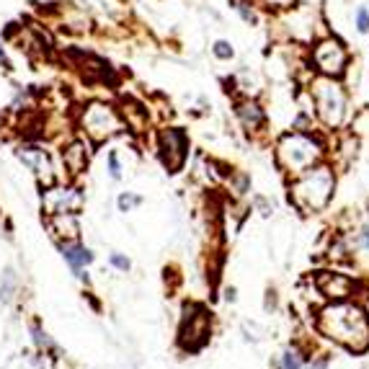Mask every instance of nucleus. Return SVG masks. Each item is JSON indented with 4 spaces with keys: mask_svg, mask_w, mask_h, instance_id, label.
<instances>
[{
    "mask_svg": "<svg viewBox=\"0 0 369 369\" xmlns=\"http://www.w3.org/2000/svg\"><path fill=\"white\" fill-rule=\"evenodd\" d=\"M31 6L39 8V11H60V6L65 0H29Z\"/></svg>",
    "mask_w": 369,
    "mask_h": 369,
    "instance_id": "bb28decb",
    "label": "nucleus"
},
{
    "mask_svg": "<svg viewBox=\"0 0 369 369\" xmlns=\"http://www.w3.org/2000/svg\"><path fill=\"white\" fill-rule=\"evenodd\" d=\"M155 145H158L160 163L166 166L168 174L183 171V166H186L188 160V150H191V140H188L186 129L176 127V124H163V127L158 129Z\"/></svg>",
    "mask_w": 369,
    "mask_h": 369,
    "instance_id": "6e6552de",
    "label": "nucleus"
},
{
    "mask_svg": "<svg viewBox=\"0 0 369 369\" xmlns=\"http://www.w3.org/2000/svg\"><path fill=\"white\" fill-rule=\"evenodd\" d=\"M60 250L62 256H65V261H68L73 269H83V266H88L93 261V253L85 246H80L78 241L73 243H60Z\"/></svg>",
    "mask_w": 369,
    "mask_h": 369,
    "instance_id": "f3484780",
    "label": "nucleus"
},
{
    "mask_svg": "<svg viewBox=\"0 0 369 369\" xmlns=\"http://www.w3.org/2000/svg\"><path fill=\"white\" fill-rule=\"evenodd\" d=\"M13 292H16V274H13V269H6V274H3V282H0V300L11 302Z\"/></svg>",
    "mask_w": 369,
    "mask_h": 369,
    "instance_id": "5701e85b",
    "label": "nucleus"
},
{
    "mask_svg": "<svg viewBox=\"0 0 369 369\" xmlns=\"http://www.w3.org/2000/svg\"><path fill=\"white\" fill-rule=\"evenodd\" d=\"M42 210L44 214H65V212H80L83 210V191L78 186H62V183H52L42 191Z\"/></svg>",
    "mask_w": 369,
    "mask_h": 369,
    "instance_id": "9b49d317",
    "label": "nucleus"
},
{
    "mask_svg": "<svg viewBox=\"0 0 369 369\" xmlns=\"http://www.w3.org/2000/svg\"><path fill=\"white\" fill-rule=\"evenodd\" d=\"M227 183H230V188H233L235 196H243V194H248L250 191V176L246 174V171H230Z\"/></svg>",
    "mask_w": 369,
    "mask_h": 369,
    "instance_id": "412c9836",
    "label": "nucleus"
},
{
    "mask_svg": "<svg viewBox=\"0 0 369 369\" xmlns=\"http://www.w3.org/2000/svg\"><path fill=\"white\" fill-rule=\"evenodd\" d=\"M349 65H351V52L344 44V39L325 31L323 37H317L313 44L308 47V68L315 75H328V78H344Z\"/></svg>",
    "mask_w": 369,
    "mask_h": 369,
    "instance_id": "423d86ee",
    "label": "nucleus"
},
{
    "mask_svg": "<svg viewBox=\"0 0 369 369\" xmlns=\"http://www.w3.org/2000/svg\"><path fill=\"white\" fill-rule=\"evenodd\" d=\"M210 52H212V57L219 62H233L235 60V44L233 42H227V39H214L210 47Z\"/></svg>",
    "mask_w": 369,
    "mask_h": 369,
    "instance_id": "aec40b11",
    "label": "nucleus"
},
{
    "mask_svg": "<svg viewBox=\"0 0 369 369\" xmlns=\"http://www.w3.org/2000/svg\"><path fill=\"white\" fill-rule=\"evenodd\" d=\"M305 85H308L310 96H313L315 119L320 124V129L339 132V129L346 127L349 114H351V98H349V85L344 83V78H328L310 73Z\"/></svg>",
    "mask_w": 369,
    "mask_h": 369,
    "instance_id": "7ed1b4c3",
    "label": "nucleus"
},
{
    "mask_svg": "<svg viewBox=\"0 0 369 369\" xmlns=\"http://www.w3.org/2000/svg\"><path fill=\"white\" fill-rule=\"evenodd\" d=\"M16 158L21 160L23 166L37 176V183L42 188L52 186V183H57V179H60V168L54 163L52 152L47 150L44 145H39L37 140H23V143L16 147Z\"/></svg>",
    "mask_w": 369,
    "mask_h": 369,
    "instance_id": "1a4fd4ad",
    "label": "nucleus"
},
{
    "mask_svg": "<svg viewBox=\"0 0 369 369\" xmlns=\"http://www.w3.org/2000/svg\"><path fill=\"white\" fill-rule=\"evenodd\" d=\"M333 194H336V171L325 160L302 171L300 176H292L289 181V202L302 214L323 212L331 204Z\"/></svg>",
    "mask_w": 369,
    "mask_h": 369,
    "instance_id": "20e7f679",
    "label": "nucleus"
},
{
    "mask_svg": "<svg viewBox=\"0 0 369 369\" xmlns=\"http://www.w3.org/2000/svg\"><path fill=\"white\" fill-rule=\"evenodd\" d=\"M60 158H62V168L68 171L70 179L80 176L88 168V160H91V143L85 137H73L68 143L62 145L60 150Z\"/></svg>",
    "mask_w": 369,
    "mask_h": 369,
    "instance_id": "ddd939ff",
    "label": "nucleus"
},
{
    "mask_svg": "<svg viewBox=\"0 0 369 369\" xmlns=\"http://www.w3.org/2000/svg\"><path fill=\"white\" fill-rule=\"evenodd\" d=\"M317 289L325 294V297H331V300H346L354 284H351V279H346L344 274H331V272H323L317 277Z\"/></svg>",
    "mask_w": 369,
    "mask_h": 369,
    "instance_id": "dca6fc26",
    "label": "nucleus"
},
{
    "mask_svg": "<svg viewBox=\"0 0 369 369\" xmlns=\"http://www.w3.org/2000/svg\"><path fill=\"white\" fill-rule=\"evenodd\" d=\"M367 320H369V302H367Z\"/></svg>",
    "mask_w": 369,
    "mask_h": 369,
    "instance_id": "2f4dec72",
    "label": "nucleus"
},
{
    "mask_svg": "<svg viewBox=\"0 0 369 369\" xmlns=\"http://www.w3.org/2000/svg\"><path fill=\"white\" fill-rule=\"evenodd\" d=\"M341 150H336L333 155L341 160V163H349L351 158H356V150H359V137L354 132H346V135H341Z\"/></svg>",
    "mask_w": 369,
    "mask_h": 369,
    "instance_id": "6ab92c4d",
    "label": "nucleus"
},
{
    "mask_svg": "<svg viewBox=\"0 0 369 369\" xmlns=\"http://www.w3.org/2000/svg\"><path fill=\"white\" fill-rule=\"evenodd\" d=\"M310 369H328V362H325V359H317V362L310 364Z\"/></svg>",
    "mask_w": 369,
    "mask_h": 369,
    "instance_id": "7c9ffc66",
    "label": "nucleus"
},
{
    "mask_svg": "<svg viewBox=\"0 0 369 369\" xmlns=\"http://www.w3.org/2000/svg\"><path fill=\"white\" fill-rule=\"evenodd\" d=\"M0 68L6 70V73L13 70V65H11V60H8V52H6V47H3V42H0Z\"/></svg>",
    "mask_w": 369,
    "mask_h": 369,
    "instance_id": "cd10ccee",
    "label": "nucleus"
},
{
    "mask_svg": "<svg viewBox=\"0 0 369 369\" xmlns=\"http://www.w3.org/2000/svg\"><path fill=\"white\" fill-rule=\"evenodd\" d=\"M279 26L284 29V37L297 47L308 49L317 37H323L325 31H320V26H325V21L320 18L317 8H313L310 3H289V6L279 8Z\"/></svg>",
    "mask_w": 369,
    "mask_h": 369,
    "instance_id": "0eeeda50",
    "label": "nucleus"
},
{
    "mask_svg": "<svg viewBox=\"0 0 369 369\" xmlns=\"http://www.w3.org/2000/svg\"><path fill=\"white\" fill-rule=\"evenodd\" d=\"M359 246H362L364 250H369V227H362V230H359Z\"/></svg>",
    "mask_w": 369,
    "mask_h": 369,
    "instance_id": "c756f323",
    "label": "nucleus"
},
{
    "mask_svg": "<svg viewBox=\"0 0 369 369\" xmlns=\"http://www.w3.org/2000/svg\"><path fill=\"white\" fill-rule=\"evenodd\" d=\"M116 106H119V114L121 119H124V127L137 132V135H143L145 129H147V124H150V106L132 96H124Z\"/></svg>",
    "mask_w": 369,
    "mask_h": 369,
    "instance_id": "4468645a",
    "label": "nucleus"
},
{
    "mask_svg": "<svg viewBox=\"0 0 369 369\" xmlns=\"http://www.w3.org/2000/svg\"><path fill=\"white\" fill-rule=\"evenodd\" d=\"M328 158V143L323 132H300L286 129L274 143V163L284 176H300L302 171L317 166Z\"/></svg>",
    "mask_w": 369,
    "mask_h": 369,
    "instance_id": "f257e3e1",
    "label": "nucleus"
},
{
    "mask_svg": "<svg viewBox=\"0 0 369 369\" xmlns=\"http://www.w3.org/2000/svg\"><path fill=\"white\" fill-rule=\"evenodd\" d=\"M317 328L331 341L346 346L349 351L362 354L369 349V320L364 310L351 302H336L320 310Z\"/></svg>",
    "mask_w": 369,
    "mask_h": 369,
    "instance_id": "f03ea898",
    "label": "nucleus"
},
{
    "mask_svg": "<svg viewBox=\"0 0 369 369\" xmlns=\"http://www.w3.org/2000/svg\"><path fill=\"white\" fill-rule=\"evenodd\" d=\"M351 23L359 34H369V6H356L351 13Z\"/></svg>",
    "mask_w": 369,
    "mask_h": 369,
    "instance_id": "4be33fe9",
    "label": "nucleus"
},
{
    "mask_svg": "<svg viewBox=\"0 0 369 369\" xmlns=\"http://www.w3.org/2000/svg\"><path fill=\"white\" fill-rule=\"evenodd\" d=\"M106 168H109V176L114 181L121 179V160H119V150H109L106 152Z\"/></svg>",
    "mask_w": 369,
    "mask_h": 369,
    "instance_id": "393cba45",
    "label": "nucleus"
},
{
    "mask_svg": "<svg viewBox=\"0 0 369 369\" xmlns=\"http://www.w3.org/2000/svg\"><path fill=\"white\" fill-rule=\"evenodd\" d=\"M233 114L241 129L250 137L266 135L269 127V111L258 96H233Z\"/></svg>",
    "mask_w": 369,
    "mask_h": 369,
    "instance_id": "9d476101",
    "label": "nucleus"
},
{
    "mask_svg": "<svg viewBox=\"0 0 369 369\" xmlns=\"http://www.w3.org/2000/svg\"><path fill=\"white\" fill-rule=\"evenodd\" d=\"M302 367V356L297 354V351H284V356H282V369H300Z\"/></svg>",
    "mask_w": 369,
    "mask_h": 369,
    "instance_id": "a878e982",
    "label": "nucleus"
},
{
    "mask_svg": "<svg viewBox=\"0 0 369 369\" xmlns=\"http://www.w3.org/2000/svg\"><path fill=\"white\" fill-rule=\"evenodd\" d=\"M207 339H210V315L202 308H188L181 325V346L196 351L207 344Z\"/></svg>",
    "mask_w": 369,
    "mask_h": 369,
    "instance_id": "f8f14e48",
    "label": "nucleus"
},
{
    "mask_svg": "<svg viewBox=\"0 0 369 369\" xmlns=\"http://www.w3.org/2000/svg\"><path fill=\"white\" fill-rule=\"evenodd\" d=\"M75 127L91 145L109 143V140L127 132L119 106L111 104V101H104V98H91L78 109Z\"/></svg>",
    "mask_w": 369,
    "mask_h": 369,
    "instance_id": "39448f33",
    "label": "nucleus"
},
{
    "mask_svg": "<svg viewBox=\"0 0 369 369\" xmlns=\"http://www.w3.org/2000/svg\"><path fill=\"white\" fill-rule=\"evenodd\" d=\"M116 204H119V212H132L143 204V196L135 194V191H124V194H119Z\"/></svg>",
    "mask_w": 369,
    "mask_h": 369,
    "instance_id": "b1692460",
    "label": "nucleus"
},
{
    "mask_svg": "<svg viewBox=\"0 0 369 369\" xmlns=\"http://www.w3.org/2000/svg\"><path fill=\"white\" fill-rule=\"evenodd\" d=\"M367 217H369V202H367Z\"/></svg>",
    "mask_w": 369,
    "mask_h": 369,
    "instance_id": "473e14b6",
    "label": "nucleus"
},
{
    "mask_svg": "<svg viewBox=\"0 0 369 369\" xmlns=\"http://www.w3.org/2000/svg\"><path fill=\"white\" fill-rule=\"evenodd\" d=\"M227 3H230V8L238 13V18L243 23H248L253 29L261 26V6H256L253 0H227Z\"/></svg>",
    "mask_w": 369,
    "mask_h": 369,
    "instance_id": "a211bd4d",
    "label": "nucleus"
},
{
    "mask_svg": "<svg viewBox=\"0 0 369 369\" xmlns=\"http://www.w3.org/2000/svg\"><path fill=\"white\" fill-rule=\"evenodd\" d=\"M111 264L116 266V269H121V272H127V269H129V261L124 256H119V253H114V256H111Z\"/></svg>",
    "mask_w": 369,
    "mask_h": 369,
    "instance_id": "c85d7f7f",
    "label": "nucleus"
},
{
    "mask_svg": "<svg viewBox=\"0 0 369 369\" xmlns=\"http://www.w3.org/2000/svg\"><path fill=\"white\" fill-rule=\"evenodd\" d=\"M49 233L60 243H73L80 238V222H78L75 212H65V214H49L47 217Z\"/></svg>",
    "mask_w": 369,
    "mask_h": 369,
    "instance_id": "2eb2a0df",
    "label": "nucleus"
}]
</instances>
